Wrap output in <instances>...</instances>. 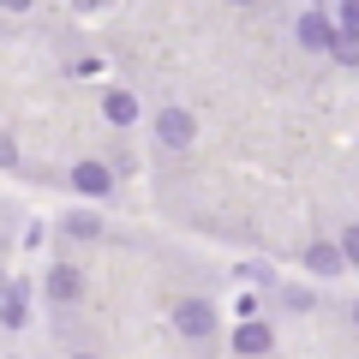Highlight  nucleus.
I'll list each match as a JSON object with an SVG mask.
<instances>
[{
    "label": "nucleus",
    "mask_w": 359,
    "mask_h": 359,
    "mask_svg": "<svg viewBox=\"0 0 359 359\" xmlns=\"http://www.w3.org/2000/svg\"><path fill=\"white\" fill-rule=\"evenodd\" d=\"M108 120H114V126H132V120H138V96H132V90H114V96H108Z\"/></svg>",
    "instance_id": "423d86ee"
},
{
    "label": "nucleus",
    "mask_w": 359,
    "mask_h": 359,
    "mask_svg": "<svg viewBox=\"0 0 359 359\" xmlns=\"http://www.w3.org/2000/svg\"><path fill=\"white\" fill-rule=\"evenodd\" d=\"M341 252H347V257L359 264V228H347V245H341Z\"/></svg>",
    "instance_id": "9b49d317"
},
{
    "label": "nucleus",
    "mask_w": 359,
    "mask_h": 359,
    "mask_svg": "<svg viewBox=\"0 0 359 359\" xmlns=\"http://www.w3.org/2000/svg\"><path fill=\"white\" fill-rule=\"evenodd\" d=\"M341 257H347V252H335V245H311V252H306V264L318 269V276H330V269H341Z\"/></svg>",
    "instance_id": "6e6552de"
},
{
    "label": "nucleus",
    "mask_w": 359,
    "mask_h": 359,
    "mask_svg": "<svg viewBox=\"0 0 359 359\" xmlns=\"http://www.w3.org/2000/svg\"><path fill=\"white\" fill-rule=\"evenodd\" d=\"M353 318H359V306H353Z\"/></svg>",
    "instance_id": "f8f14e48"
},
{
    "label": "nucleus",
    "mask_w": 359,
    "mask_h": 359,
    "mask_svg": "<svg viewBox=\"0 0 359 359\" xmlns=\"http://www.w3.org/2000/svg\"><path fill=\"white\" fill-rule=\"evenodd\" d=\"M335 54L341 60H359V30H335Z\"/></svg>",
    "instance_id": "9d476101"
},
{
    "label": "nucleus",
    "mask_w": 359,
    "mask_h": 359,
    "mask_svg": "<svg viewBox=\"0 0 359 359\" xmlns=\"http://www.w3.org/2000/svg\"><path fill=\"white\" fill-rule=\"evenodd\" d=\"M48 294L54 299H78V269H48Z\"/></svg>",
    "instance_id": "0eeeda50"
},
{
    "label": "nucleus",
    "mask_w": 359,
    "mask_h": 359,
    "mask_svg": "<svg viewBox=\"0 0 359 359\" xmlns=\"http://www.w3.org/2000/svg\"><path fill=\"white\" fill-rule=\"evenodd\" d=\"M156 132H162V144H192V114H186V108H168L162 120H156Z\"/></svg>",
    "instance_id": "f257e3e1"
},
{
    "label": "nucleus",
    "mask_w": 359,
    "mask_h": 359,
    "mask_svg": "<svg viewBox=\"0 0 359 359\" xmlns=\"http://www.w3.org/2000/svg\"><path fill=\"white\" fill-rule=\"evenodd\" d=\"M6 323H13V330H18V323H25V287H6Z\"/></svg>",
    "instance_id": "1a4fd4ad"
},
{
    "label": "nucleus",
    "mask_w": 359,
    "mask_h": 359,
    "mask_svg": "<svg viewBox=\"0 0 359 359\" xmlns=\"http://www.w3.org/2000/svg\"><path fill=\"white\" fill-rule=\"evenodd\" d=\"M72 186H78L84 198H102V192H108V168H102V162H78V168H72Z\"/></svg>",
    "instance_id": "f03ea898"
},
{
    "label": "nucleus",
    "mask_w": 359,
    "mask_h": 359,
    "mask_svg": "<svg viewBox=\"0 0 359 359\" xmlns=\"http://www.w3.org/2000/svg\"><path fill=\"white\" fill-rule=\"evenodd\" d=\"M299 42H306V48H335L330 18H323V13H306V18H299Z\"/></svg>",
    "instance_id": "7ed1b4c3"
},
{
    "label": "nucleus",
    "mask_w": 359,
    "mask_h": 359,
    "mask_svg": "<svg viewBox=\"0 0 359 359\" xmlns=\"http://www.w3.org/2000/svg\"><path fill=\"white\" fill-rule=\"evenodd\" d=\"M210 323H216V318H210V306H204V299L180 306V330H186V335H210Z\"/></svg>",
    "instance_id": "39448f33"
},
{
    "label": "nucleus",
    "mask_w": 359,
    "mask_h": 359,
    "mask_svg": "<svg viewBox=\"0 0 359 359\" xmlns=\"http://www.w3.org/2000/svg\"><path fill=\"white\" fill-rule=\"evenodd\" d=\"M233 353H269V330L264 323H240L233 330Z\"/></svg>",
    "instance_id": "20e7f679"
}]
</instances>
